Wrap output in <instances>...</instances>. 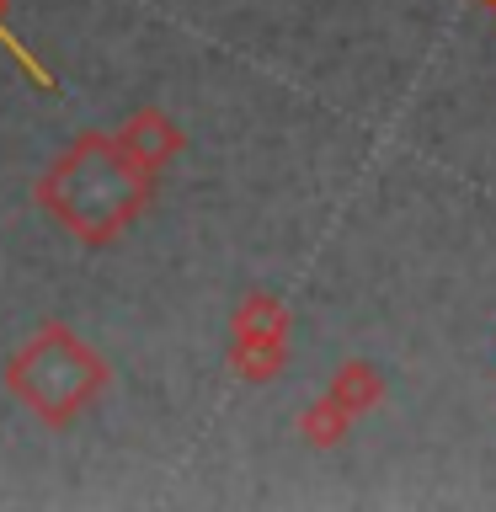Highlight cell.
I'll list each match as a JSON object with an SVG mask.
<instances>
[{
    "instance_id": "1",
    "label": "cell",
    "mask_w": 496,
    "mask_h": 512,
    "mask_svg": "<svg viewBox=\"0 0 496 512\" xmlns=\"http://www.w3.org/2000/svg\"><path fill=\"white\" fill-rule=\"evenodd\" d=\"M155 182L118 150L102 128L75 134L32 182V203L80 246H112L144 214Z\"/></svg>"
},
{
    "instance_id": "2",
    "label": "cell",
    "mask_w": 496,
    "mask_h": 512,
    "mask_svg": "<svg viewBox=\"0 0 496 512\" xmlns=\"http://www.w3.org/2000/svg\"><path fill=\"white\" fill-rule=\"evenodd\" d=\"M112 368L80 331L64 320H48L6 358V390L27 416H38L48 432H64L107 395Z\"/></svg>"
},
{
    "instance_id": "3",
    "label": "cell",
    "mask_w": 496,
    "mask_h": 512,
    "mask_svg": "<svg viewBox=\"0 0 496 512\" xmlns=\"http://www.w3.org/2000/svg\"><path fill=\"white\" fill-rule=\"evenodd\" d=\"M288 331H294V315L278 294H246L230 310V368L235 379L246 384H267L283 374L288 363Z\"/></svg>"
},
{
    "instance_id": "4",
    "label": "cell",
    "mask_w": 496,
    "mask_h": 512,
    "mask_svg": "<svg viewBox=\"0 0 496 512\" xmlns=\"http://www.w3.org/2000/svg\"><path fill=\"white\" fill-rule=\"evenodd\" d=\"M112 139H118V150L134 160V166L150 176L166 171L176 155L187 150V134H182V123L171 118L166 107H139V112H128L123 118V128H112Z\"/></svg>"
},
{
    "instance_id": "5",
    "label": "cell",
    "mask_w": 496,
    "mask_h": 512,
    "mask_svg": "<svg viewBox=\"0 0 496 512\" xmlns=\"http://www.w3.org/2000/svg\"><path fill=\"white\" fill-rule=\"evenodd\" d=\"M326 395L342 406L352 422L358 416H368V411H379L384 406V395H390V384H384V374L368 358H347L342 368L331 374V384H326Z\"/></svg>"
},
{
    "instance_id": "6",
    "label": "cell",
    "mask_w": 496,
    "mask_h": 512,
    "mask_svg": "<svg viewBox=\"0 0 496 512\" xmlns=\"http://www.w3.org/2000/svg\"><path fill=\"white\" fill-rule=\"evenodd\" d=\"M347 427H352V416L336 406L326 390H320L310 406L299 411V443H304V448H315V454H331V448H342Z\"/></svg>"
}]
</instances>
